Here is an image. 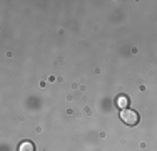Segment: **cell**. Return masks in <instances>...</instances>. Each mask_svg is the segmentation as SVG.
Wrapping results in <instances>:
<instances>
[{
  "label": "cell",
  "instance_id": "obj_2",
  "mask_svg": "<svg viewBox=\"0 0 157 151\" xmlns=\"http://www.w3.org/2000/svg\"><path fill=\"white\" fill-rule=\"evenodd\" d=\"M18 151H35V146L32 141H22L18 146Z\"/></svg>",
  "mask_w": 157,
  "mask_h": 151
},
{
  "label": "cell",
  "instance_id": "obj_1",
  "mask_svg": "<svg viewBox=\"0 0 157 151\" xmlns=\"http://www.w3.org/2000/svg\"><path fill=\"white\" fill-rule=\"evenodd\" d=\"M121 119L124 124H127V126H136V124L139 123V114H137V111L127 108V109H122L121 111Z\"/></svg>",
  "mask_w": 157,
  "mask_h": 151
},
{
  "label": "cell",
  "instance_id": "obj_3",
  "mask_svg": "<svg viewBox=\"0 0 157 151\" xmlns=\"http://www.w3.org/2000/svg\"><path fill=\"white\" fill-rule=\"evenodd\" d=\"M117 106L121 109H127V106H129V97L127 96H119L117 97Z\"/></svg>",
  "mask_w": 157,
  "mask_h": 151
}]
</instances>
